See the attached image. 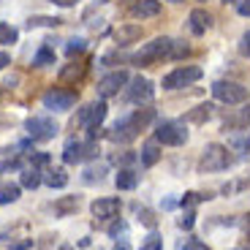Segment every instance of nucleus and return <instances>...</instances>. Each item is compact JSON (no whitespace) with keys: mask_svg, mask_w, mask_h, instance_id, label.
Wrapping results in <instances>:
<instances>
[{"mask_svg":"<svg viewBox=\"0 0 250 250\" xmlns=\"http://www.w3.org/2000/svg\"><path fill=\"white\" fill-rule=\"evenodd\" d=\"M155 117V112L152 109H139V112H133L131 117L120 120L117 125L112 128V133H109V139L112 142H133V139L139 136V131H144L147 125H150V120Z\"/></svg>","mask_w":250,"mask_h":250,"instance_id":"1","label":"nucleus"},{"mask_svg":"<svg viewBox=\"0 0 250 250\" xmlns=\"http://www.w3.org/2000/svg\"><path fill=\"white\" fill-rule=\"evenodd\" d=\"M171 55V38H152L150 44H144L142 49L133 55V62L136 65H152V62L163 60V57Z\"/></svg>","mask_w":250,"mask_h":250,"instance_id":"2","label":"nucleus"},{"mask_svg":"<svg viewBox=\"0 0 250 250\" xmlns=\"http://www.w3.org/2000/svg\"><path fill=\"white\" fill-rule=\"evenodd\" d=\"M229 150L223 144H207L204 152H201V161H199V171H223L229 166Z\"/></svg>","mask_w":250,"mask_h":250,"instance_id":"3","label":"nucleus"},{"mask_svg":"<svg viewBox=\"0 0 250 250\" xmlns=\"http://www.w3.org/2000/svg\"><path fill=\"white\" fill-rule=\"evenodd\" d=\"M212 95L220 101V104H229V106H237V104H245L248 101V87H242L239 82H215L212 84Z\"/></svg>","mask_w":250,"mask_h":250,"instance_id":"4","label":"nucleus"},{"mask_svg":"<svg viewBox=\"0 0 250 250\" xmlns=\"http://www.w3.org/2000/svg\"><path fill=\"white\" fill-rule=\"evenodd\" d=\"M201 79V68L199 65H185V68H174L171 74L163 76V90H180V87H188L193 82Z\"/></svg>","mask_w":250,"mask_h":250,"instance_id":"5","label":"nucleus"},{"mask_svg":"<svg viewBox=\"0 0 250 250\" xmlns=\"http://www.w3.org/2000/svg\"><path fill=\"white\" fill-rule=\"evenodd\" d=\"M155 142L169 144V147H180L188 142V131L182 123H161L155 128Z\"/></svg>","mask_w":250,"mask_h":250,"instance_id":"6","label":"nucleus"},{"mask_svg":"<svg viewBox=\"0 0 250 250\" xmlns=\"http://www.w3.org/2000/svg\"><path fill=\"white\" fill-rule=\"evenodd\" d=\"M25 128H27L33 142H49V139L57 136V125L49 117H30L25 123Z\"/></svg>","mask_w":250,"mask_h":250,"instance_id":"7","label":"nucleus"},{"mask_svg":"<svg viewBox=\"0 0 250 250\" xmlns=\"http://www.w3.org/2000/svg\"><path fill=\"white\" fill-rule=\"evenodd\" d=\"M74 104H76V93H71V90L52 87L44 93V106L52 109V112H68Z\"/></svg>","mask_w":250,"mask_h":250,"instance_id":"8","label":"nucleus"},{"mask_svg":"<svg viewBox=\"0 0 250 250\" xmlns=\"http://www.w3.org/2000/svg\"><path fill=\"white\" fill-rule=\"evenodd\" d=\"M104 117H106V104H104V101H95V104H87V106L82 109L76 123L90 131V128H98V125L104 123Z\"/></svg>","mask_w":250,"mask_h":250,"instance_id":"9","label":"nucleus"},{"mask_svg":"<svg viewBox=\"0 0 250 250\" xmlns=\"http://www.w3.org/2000/svg\"><path fill=\"white\" fill-rule=\"evenodd\" d=\"M152 95H155V87H152L150 79L136 76V79L128 82V101H133V104H150Z\"/></svg>","mask_w":250,"mask_h":250,"instance_id":"10","label":"nucleus"},{"mask_svg":"<svg viewBox=\"0 0 250 250\" xmlns=\"http://www.w3.org/2000/svg\"><path fill=\"white\" fill-rule=\"evenodd\" d=\"M128 82H131V79H128L125 71H112V74H106L104 79L98 82V95H101V98H112V95H117L120 90L128 84Z\"/></svg>","mask_w":250,"mask_h":250,"instance_id":"11","label":"nucleus"},{"mask_svg":"<svg viewBox=\"0 0 250 250\" xmlns=\"http://www.w3.org/2000/svg\"><path fill=\"white\" fill-rule=\"evenodd\" d=\"M93 215L98 220H112V218H117V212H120V199H98V201H93Z\"/></svg>","mask_w":250,"mask_h":250,"instance_id":"12","label":"nucleus"},{"mask_svg":"<svg viewBox=\"0 0 250 250\" xmlns=\"http://www.w3.org/2000/svg\"><path fill=\"white\" fill-rule=\"evenodd\" d=\"M188 22H190V33H193V36H204V33L209 30V25H212V17H209L204 8H193L190 17H188Z\"/></svg>","mask_w":250,"mask_h":250,"instance_id":"13","label":"nucleus"},{"mask_svg":"<svg viewBox=\"0 0 250 250\" xmlns=\"http://www.w3.org/2000/svg\"><path fill=\"white\" fill-rule=\"evenodd\" d=\"M161 14V0H139L133 6V17L139 19H150V17H158Z\"/></svg>","mask_w":250,"mask_h":250,"instance_id":"14","label":"nucleus"},{"mask_svg":"<svg viewBox=\"0 0 250 250\" xmlns=\"http://www.w3.org/2000/svg\"><path fill=\"white\" fill-rule=\"evenodd\" d=\"M84 158V144L76 142V139H71V142H65V147H62V161L65 163H76Z\"/></svg>","mask_w":250,"mask_h":250,"instance_id":"15","label":"nucleus"},{"mask_svg":"<svg viewBox=\"0 0 250 250\" xmlns=\"http://www.w3.org/2000/svg\"><path fill=\"white\" fill-rule=\"evenodd\" d=\"M114 38H117V44H120V46L133 44L136 38H142V27H139V25H123L117 33H114Z\"/></svg>","mask_w":250,"mask_h":250,"instance_id":"16","label":"nucleus"},{"mask_svg":"<svg viewBox=\"0 0 250 250\" xmlns=\"http://www.w3.org/2000/svg\"><path fill=\"white\" fill-rule=\"evenodd\" d=\"M139 182V174L133 169H120L117 177H114V185L120 188V190H133Z\"/></svg>","mask_w":250,"mask_h":250,"instance_id":"17","label":"nucleus"},{"mask_svg":"<svg viewBox=\"0 0 250 250\" xmlns=\"http://www.w3.org/2000/svg\"><path fill=\"white\" fill-rule=\"evenodd\" d=\"M142 166H155L158 161H161V147H158V142H147L142 147Z\"/></svg>","mask_w":250,"mask_h":250,"instance_id":"18","label":"nucleus"},{"mask_svg":"<svg viewBox=\"0 0 250 250\" xmlns=\"http://www.w3.org/2000/svg\"><path fill=\"white\" fill-rule=\"evenodd\" d=\"M209 114H212V104H199L196 109H190V112L185 114V120L188 123H207L209 120Z\"/></svg>","mask_w":250,"mask_h":250,"instance_id":"19","label":"nucleus"},{"mask_svg":"<svg viewBox=\"0 0 250 250\" xmlns=\"http://www.w3.org/2000/svg\"><path fill=\"white\" fill-rule=\"evenodd\" d=\"M44 182L49 188H65V185H68V174H65L62 169H49V171H46V177H44Z\"/></svg>","mask_w":250,"mask_h":250,"instance_id":"20","label":"nucleus"},{"mask_svg":"<svg viewBox=\"0 0 250 250\" xmlns=\"http://www.w3.org/2000/svg\"><path fill=\"white\" fill-rule=\"evenodd\" d=\"M19 193H22V188L19 185H11V182L3 185L0 188V204H14V201L19 199Z\"/></svg>","mask_w":250,"mask_h":250,"instance_id":"21","label":"nucleus"},{"mask_svg":"<svg viewBox=\"0 0 250 250\" xmlns=\"http://www.w3.org/2000/svg\"><path fill=\"white\" fill-rule=\"evenodd\" d=\"M38 185H41V171H38L36 166L22 171V188H30V190H36Z\"/></svg>","mask_w":250,"mask_h":250,"instance_id":"22","label":"nucleus"},{"mask_svg":"<svg viewBox=\"0 0 250 250\" xmlns=\"http://www.w3.org/2000/svg\"><path fill=\"white\" fill-rule=\"evenodd\" d=\"M76 207H79V196H65V199H60V201L55 204V212L68 215V212H74Z\"/></svg>","mask_w":250,"mask_h":250,"instance_id":"23","label":"nucleus"},{"mask_svg":"<svg viewBox=\"0 0 250 250\" xmlns=\"http://www.w3.org/2000/svg\"><path fill=\"white\" fill-rule=\"evenodd\" d=\"M33 65H38V68H44V65H55V52L49 49V46H41L36 55V60H33Z\"/></svg>","mask_w":250,"mask_h":250,"instance_id":"24","label":"nucleus"},{"mask_svg":"<svg viewBox=\"0 0 250 250\" xmlns=\"http://www.w3.org/2000/svg\"><path fill=\"white\" fill-rule=\"evenodd\" d=\"M17 38H19L17 27L6 25V22H0V44H17Z\"/></svg>","mask_w":250,"mask_h":250,"instance_id":"25","label":"nucleus"},{"mask_svg":"<svg viewBox=\"0 0 250 250\" xmlns=\"http://www.w3.org/2000/svg\"><path fill=\"white\" fill-rule=\"evenodd\" d=\"M226 125H231V128H250V106H245L239 114H234Z\"/></svg>","mask_w":250,"mask_h":250,"instance_id":"26","label":"nucleus"},{"mask_svg":"<svg viewBox=\"0 0 250 250\" xmlns=\"http://www.w3.org/2000/svg\"><path fill=\"white\" fill-rule=\"evenodd\" d=\"M62 19H57V17H30V22L27 25L30 27H57Z\"/></svg>","mask_w":250,"mask_h":250,"instance_id":"27","label":"nucleus"},{"mask_svg":"<svg viewBox=\"0 0 250 250\" xmlns=\"http://www.w3.org/2000/svg\"><path fill=\"white\" fill-rule=\"evenodd\" d=\"M229 144H231V147L239 152V155H245V152H250V136H234Z\"/></svg>","mask_w":250,"mask_h":250,"instance_id":"28","label":"nucleus"},{"mask_svg":"<svg viewBox=\"0 0 250 250\" xmlns=\"http://www.w3.org/2000/svg\"><path fill=\"white\" fill-rule=\"evenodd\" d=\"M82 74H84V65H71V68H62V71H60V79H62V82L82 79Z\"/></svg>","mask_w":250,"mask_h":250,"instance_id":"29","label":"nucleus"},{"mask_svg":"<svg viewBox=\"0 0 250 250\" xmlns=\"http://www.w3.org/2000/svg\"><path fill=\"white\" fill-rule=\"evenodd\" d=\"M84 49H87V41H84V38H71L68 46H65V52H68V55H82Z\"/></svg>","mask_w":250,"mask_h":250,"instance_id":"30","label":"nucleus"},{"mask_svg":"<svg viewBox=\"0 0 250 250\" xmlns=\"http://www.w3.org/2000/svg\"><path fill=\"white\" fill-rule=\"evenodd\" d=\"M188 52H190V46H188L185 41H171V55H169V57H174V60H180V57H185Z\"/></svg>","mask_w":250,"mask_h":250,"instance_id":"31","label":"nucleus"},{"mask_svg":"<svg viewBox=\"0 0 250 250\" xmlns=\"http://www.w3.org/2000/svg\"><path fill=\"white\" fill-rule=\"evenodd\" d=\"M104 166H90L87 171H84V182H101L104 180Z\"/></svg>","mask_w":250,"mask_h":250,"instance_id":"32","label":"nucleus"},{"mask_svg":"<svg viewBox=\"0 0 250 250\" xmlns=\"http://www.w3.org/2000/svg\"><path fill=\"white\" fill-rule=\"evenodd\" d=\"M161 248H163L161 237H158V234H150V237L142 242V248H139V250H161Z\"/></svg>","mask_w":250,"mask_h":250,"instance_id":"33","label":"nucleus"},{"mask_svg":"<svg viewBox=\"0 0 250 250\" xmlns=\"http://www.w3.org/2000/svg\"><path fill=\"white\" fill-rule=\"evenodd\" d=\"M177 250H207V245L199 242V239H185V242L177 245Z\"/></svg>","mask_w":250,"mask_h":250,"instance_id":"34","label":"nucleus"},{"mask_svg":"<svg viewBox=\"0 0 250 250\" xmlns=\"http://www.w3.org/2000/svg\"><path fill=\"white\" fill-rule=\"evenodd\" d=\"M212 199L209 193H185V199H182V204H199V201H207Z\"/></svg>","mask_w":250,"mask_h":250,"instance_id":"35","label":"nucleus"},{"mask_svg":"<svg viewBox=\"0 0 250 250\" xmlns=\"http://www.w3.org/2000/svg\"><path fill=\"white\" fill-rule=\"evenodd\" d=\"M193 223H196V212H193V209H188V212L180 218V226H182V229H193Z\"/></svg>","mask_w":250,"mask_h":250,"instance_id":"36","label":"nucleus"},{"mask_svg":"<svg viewBox=\"0 0 250 250\" xmlns=\"http://www.w3.org/2000/svg\"><path fill=\"white\" fill-rule=\"evenodd\" d=\"M139 220H142V223H147V226H155V218H152L150 209H142V212H139Z\"/></svg>","mask_w":250,"mask_h":250,"instance_id":"37","label":"nucleus"},{"mask_svg":"<svg viewBox=\"0 0 250 250\" xmlns=\"http://www.w3.org/2000/svg\"><path fill=\"white\" fill-rule=\"evenodd\" d=\"M237 11L242 14V17H250V0H239V6H237Z\"/></svg>","mask_w":250,"mask_h":250,"instance_id":"38","label":"nucleus"},{"mask_svg":"<svg viewBox=\"0 0 250 250\" xmlns=\"http://www.w3.org/2000/svg\"><path fill=\"white\" fill-rule=\"evenodd\" d=\"M95 155H98V147H95L93 142L84 144V158H95Z\"/></svg>","mask_w":250,"mask_h":250,"instance_id":"39","label":"nucleus"},{"mask_svg":"<svg viewBox=\"0 0 250 250\" xmlns=\"http://www.w3.org/2000/svg\"><path fill=\"white\" fill-rule=\"evenodd\" d=\"M239 49H242V55H250V33L242 36V46H239Z\"/></svg>","mask_w":250,"mask_h":250,"instance_id":"40","label":"nucleus"},{"mask_svg":"<svg viewBox=\"0 0 250 250\" xmlns=\"http://www.w3.org/2000/svg\"><path fill=\"white\" fill-rule=\"evenodd\" d=\"M8 62H11V57H8V52H0V71L6 68Z\"/></svg>","mask_w":250,"mask_h":250,"instance_id":"41","label":"nucleus"},{"mask_svg":"<svg viewBox=\"0 0 250 250\" xmlns=\"http://www.w3.org/2000/svg\"><path fill=\"white\" fill-rule=\"evenodd\" d=\"M55 6H62V8H68V6H74V3H79V0H52Z\"/></svg>","mask_w":250,"mask_h":250,"instance_id":"42","label":"nucleus"},{"mask_svg":"<svg viewBox=\"0 0 250 250\" xmlns=\"http://www.w3.org/2000/svg\"><path fill=\"white\" fill-rule=\"evenodd\" d=\"M95 3H109V0H95Z\"/></svg>","mask_w":250,"mask_h":250,"instance_id":"43","label":"nucleus"},{"mask_svg":"<svg viewBox=\"0 0 250 250\" xmlns=\"http://www.w3.org/2000/svg\"><path fill=\"white\" fill-rule=\"evenodd\" d=\"M169 3H182V0H169Z\"/></svg>","mask_w":250,"mask_h":250,"instance_id":"44","label":"nucleus"},{"mask_svg":"<svg viewBox=\"0 0 250 250\" xmlns=\"http://www.w3.org/2000/svg\"><path fill=\"white\" fill-rule=\"evenodd\" d=\"M237 250H248V248H237Z\"/></svg>","mask_w":250,"mask_h":250,"instance_id":"45","label":"nucleus"},{"mask_svg":"<svg viewBox=\"0 0 250 250\" xmlns=\"http://www.w3.org/2000/svg\"><path fill=\"white\" fill-rule=\"evenodd\" d=\"M117 250H120V248H117Z\"/></svg>","mask_w":250,"mask_h":250,"instance_id":"46","label":"nucleus"}]
</instances>
